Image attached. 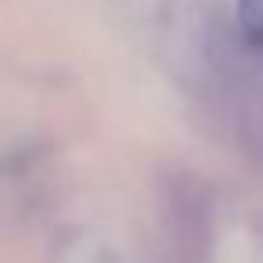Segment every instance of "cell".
<instances>
[{
	"label": "cell",
	"instance_id": "1",
	"mask_svg": "<svg viewBox=\"0 0 263 263\" xmlns=\"http://www.w3.org/2000/svg\"><path fill=\"white\" fill-rule=\"evenodd\" d=\"M238 26L245 40L263 51V0H238Z\"/></svg>",
	"mask_w": 263,
	"mask_h": 263
}]
</instances>
